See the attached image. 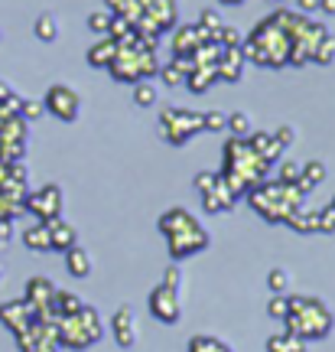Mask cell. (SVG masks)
Returning <instances> with one entry per match:
<instances>
[{
    "instance_id": "obj_15",
    "label": "cell",
    "mask_w": 335,
    "mask_h": 352,
    "mask_svg": "<svg viewBox=\"0 0 335 352\" xmlns=\"http://www.w3.org/2000/svg\"><path fill=\"white\" fill-rule=\"evenodd\" d=\"M65 271L72 277H78V280L88 277L91 274V254H88L82 245H72V248L65 252Z\"/></svg>"
},
{
    "instance_id": "obj_23",
    "label": "cell",
    "mask_w": 335,
    "mask_h": 352,
    "mask_svg": "<svg viewBox=\"0 0 335 352\" xmlns=\"http://www.w3.org/2000/svg\"><path fill=\"white\" fill-rule=\"evenodd\" d=\"M312 63H319V65L335 63V36H325L312 46Z\"/></svg>"
},
{
    "instance_id": "obj_6",
    "label": "cell",
    "mask_w": 335,
    "mask_h": 352,
    "mask_svg": "<svg viewBox=\"0 0 335 352\" xmlns=\"http://www.w3.org/2000/svg\"><path fill=\"white\" fill-rule=\"evenodd\" d=\"M147 307H150V314L157 316L160 323H166V327H176L179 320H183V303H179V290H173V287H153L150 290V300H147Z\"/></svg>"
},
{
    "instance_id": "obj_24",
    "label": "cell",
    "mask_w": 335,
    "mask_h": 352,
    "mask_svg": "<svg viewBox=\"0 0 335 352\" xmlns=\"http://www.w3.org/2000/svg\"><path fill=\"white\" fill-rule=\"evenodd\" d=\"M231 138H248L251 134V114L244 111H235V114H228V127H224Z\"/></svg>"
},
{
    "instance_id": "obj_26",
    "label": "cell",
    "mask_w": 335,
    "mask_h": 352,
    "mask_svg": "<svg viewBox=\"0 0 335 352\" xmlns=\"http://www.w3.org/2000/svg\"><path fill=\"white\" fill-rule=\"evenodd\" d=\"M134 104L137 108H150V104H157V88L150 85L147 78H143V82H134Z\"/></svg>"
},
{
    "instance_id": "obj_17",
    "label": "cell",
    "mask_w": 335,
    "mask_h": 352,
    "mask_svg": "<svg viewBox=\"0 0 335 352\" xmlns=\"http://www.w3.org/2000/svg\"><path fill=\"white\" fill-rule=\"evenodd\" d=\"M215 82H218V69H211V65H196L186 76V85L192 91H209Z\"/></svg>"
},
{
    "instance_id": "obj_48",
    "label": "cell",
    "mask_w": 335,
    "mask_h": 352,
    "mask_svg": "<svg viewBox=\"0 0 335 352\" xmlns=\"http://www.w3.org/2000/svg\"><path fill=\"white\" fill-rule=\"evenodd\" d=\"M273 3H284V0H273Z\"/></svg>"
},
{
    "instance_id": "obj_7",
    "label": "cell",
    "mask_w": 335,
    "mask_h": 352,
    "mask_svg": "<svg viewBox=\"0 0 335 352\" xmlns=\"http://www.w3.org/2000/svg\"><path fill=\"white\" fill-rule=\"evenodd\" d=\"M170 258L173 261H183V258H192V254H199L209 248V232L205 226H196V228H186V232H179V235H170Z\"/></svg>"
},
{
    "instance_id": "obj_32",
    "label": "cell",
    "mask_w": 335,
    "mask_h": 352,
    "mask_svg": "<svg viewBox=\"0 0 335 352\" xmlns=\"http://www.w3.org/2000/svg\"><path fill=\"white\" fill-rule=\"evenodd\" d=\"M316 232H325V235H332L335 232V209L332 206H325L316 212Z\"/></svg>"
},
{
    "instance_id": "obj_9",
    "label": "cell",
    "mask_w": 335,
    "mask_h": 352,
    "mask_svg": "<svg viewBox=\"0 0 335 352\" xmlns=\"http://www.w3.org/2000/svg\"><path fill=\"white\" fill-rule=\"evenodd\" d=\"M33 316H36V314H33V307H30L26 300H7V303H0V323L10 329L13 336H16V333H23V329L33 323Z\"/></svg>"
},
{
    "instance_id": "obj_33",
    "label": "cell",
    "mask_w": 335,
    "mask_h": 352,
    "mask_svg": "<svg viewBox=\"0 0 335 352\" xmlns=\"http://www.w3.org/2000/svg\"><path fill=\"white\" fill-rule=\"evenodd\" d=\"M267 314H270L273 320H286V314H290V300H286L284 294H273L270 303H267Z\"/></svg>"
},
{
    "instance_id": "obj_40",
    "label": "cell",
    "mask_w": 335,
    "mask_h": 352,
    "mask_svg": "<svg viewBox=\"0 0 335 352\" xmlns=\"http://www.w3.org/2000/svg\"><path fill=\"white\" fill-rule=\"evenodd\" d=\"M173 65L183 72V76H189V72L196 69V59H192V56H173Z\"/></svg>"
},
{
    "instance_id": "obj_49",
    "label": "cell",
    "mask_w": 335,
    "mask_h": 352,
    "mask_svg": "<svg viewBox=\"0 0 335 352\" xmlns=\"http://www.w3.org/2000/svg\"><path fill=\"white\" fill-rule=\"evenodd\" d=\"M332 209H335V202H332Z\"/></svg>"
},
{
    "instance_id": "obj_13",
    "label": "cell",
    "mask_w": 335,
    "mask_h": 352,
    "mask_svg": "<svg viewBox=\"0 0 335 352\" xmlns=\"http://www.w3.org/2000/svg\"><path fill=\"white\" fill-rule=\"evenodd\" d=\"M46 228H49L52 252H69L72 245H78V232H75L69 222H62V215H59V219H52V222H46Z\"/></svg>"
},
{
    "instance_id": "obj_16",
    "label": "cell",
    "mask_w": 335,
    "mask_h": 352,
    "mask_svg": "<svg viewBox=\"0 0 335 352\" xmlns=\"http://www.w3.org/2000/svg\"><path fill=\"white\" fill-rule=\"evenodd\" d=\"M23 245L30 248V252H36V254L52 252V241H49V228H46V222H36V226L23 228Z\"/></svg>"
},
{
    "instance_id": "obj_20",
    "label": "cell",
    "mask_w": 335,
    "mask_h": 352,
    "mask_svg": "<svg viewBox=\"0 0 335 352\" xmlns=\"http://www.w3.org/2000/svg\"><path fill=\"white\" fill-rule=\"evenodd\" d=\"M286 226L299 232V235H312L316 232V212H303V209H293L286 215Z\"/></svg>"
},
{
    "instance_id": "obj_29",
    "label": "cell",
    "mask_w": 335,
    "mask_h": 352,
    "mask_svg": "<svg viewBox=\"0 0 335 352\" xmlns=\"http://www.w3.org/2000/svg\"><path fill=\"white\" fill-rule=\"evenodd\" d=\"M224 127H228V114H224V111H205V114H202V131L224 134Z\"/></svg>"
},
{
    "instance_id": "obj_21",
    "label": "cell",
    "mask_w": 335,
    "mask_h": 352,
    "mask_svg": "<svg viewBox=\"0 0 335 352\" xmlns=\"http://www.w3.org/2000/svg\"><path fill=\"white\" fill-rule=\"evenodd\" d=\"M33 30H36V36L43 39V43H56V39H59V20H56L52 13H43Z\"/></svg>"
},
{
    "instance_id": "obj_35",
    "label": "cell",
    "mask_w": 335,
    "mask_h": 352,
    "mask_svg": "<svg viewBox=\"0 0 335 352\" xmlns=\"http://www.w3.org/2000/svg\"><path fill=\"white\" fill-rule=\"evenodd\" d=\"M299 179H303V164L286 160V164L280 166V179H277V183H290V186H293V183H299Z\"/></svg>"
},
{
    "instance_id": "obj_19",
    "label": "cell",
    "mask_w": 335,
    "mask_h": 352,
    "mask_svg": "<svg viewBox=\"0 0 335 352\" xmlns=\"http://www.w3.org/2000/svg\"><path fill=\"white\" fill-rule=\"evenodd\" d=\"M186 352H235L224 340L218 336H209V333H199V336H192L186 346Z\"/></svg>"
},
{
    "instance_id": "obj_45",
    "label": "cell",
    "mask_w": 335,
    "mask_h": 352,
    "mask_svg": "<svg viewBox=\"0 0 335 352\" xmlns=\"http://www.w3.org/2000/svg\"><path fill=\"white\" fill-rule=\"evenodd\" d=\"M121 3H124V0H108V7H111V13L117 10V7H121Z\"/></svg>"
},
{
    "instance_id": "obj_5",
    "label": "cell",
    "mask_w": 335,
    "mask_h": 352,
    "mask_svg": "<svg viewBox=\"0 0 335 352\" xmlns=\"http://www.w3.org/2000/svg\"><path fill=\"white\" fill-rule=\"evenodd\" d=\"M23 202H26L23 209L36 215V222H52V219L62 215V189L52 186V183L36 189V192H30Z\"/></svg>"
},
{
    "instance_id": "obj_46",
    "label": "cell",
    "mask_w": 335,
    "mask_h": 352,
    "mask_svg": "<svg viewBox=\"0 0 335 352\" xmlns=\"http://www.w3.org/2000/svg\"><path fill=\"white\" fill-rule=\"evenodd\" d=\"M222 3H241V0H222Z\"/></svg>"
},
{
    "instance_id": "obj_3",
    "label": "cell",
    "mask_w": 335,
    "mask_h": 352,
    "mask_svg": "<svg viewBox=\"0 0 335 352\" xmlns=\"http://www.w3.org/2000/svg\"><path fill=\"white\" fill-rule=\"evenodd\" d=\"M202 131V114L186 108H163L160 114V138L173 147H183Z\"/></svg>"
},
{
    "instance_id": "obj_31",
    "label": "cell",
    "mask_w": 335,
    "mask_h": 352,
    "mask_svg": "<svg viewBox=\"0 0 335 352\" xmlns=\"http://www.w3.org/2000/svg\"><path fill=\"white\" fill-rule=\"evenodd\" d=\"M199 26H202V30H209V33H211V43H215V33H218V30L224 26V20L218 16V10H202Z\"/></svg>"
},
{
    "instance_id": "obj_14",
    "label": "cell",
    "mask_w": 335,
    "mask_h": 352,
    "mask_svg": "<svg viewBox=\"0 0 335 352\" xmlns=\"http://www.w3.org/2000/svg\"><path fill=\"white\" fill-rule=\"evenodd\" d=\"M202 209H205V212H211V215H218V212H228V209H231V206H235V192H231V189L224 186L222 179H218V183H215V189H211L209 196H202Z\"/></svg>"
},
{
    "instance_id": "obj_42",
    "label": "cell",
    "mask_w": 335,
    "mask_h": 352,
    "mask_svg": "<svg viewBox=\"0 0 335 352\" xmlns=\"http://www.w3.org/2000/svg\"><path fill=\"white\" fill-rule=\"evenodd\" d=\"M297 7H299V13H312V10H319V0H297Z\"/></svg>"
},
{
    "instance_id": "obj_28",
    "label": "cell",
    "mask_w": 335,
    "mask_h": 352,
    "mask_svg": "<svg viewBox=\"0 0 335 352\" xmlns=\"http://www.w3.org/2000/svg\"><path fill=\"white\" fill-rule=\"evenodd\" d=\"M111 10H95L88 16V30L91 33H98V36H108V26H111Z\"/></svg>"
},
{
    "instance_id": "obj_34",
    "label": "cell",
    "mask_w": 335,
    "mask_h": 352,
    "mask_svg": "<svg viewBox=\"0 0 335 352\" xmlns=\"http://www.w3.org/2000/svg\"><path fill=\"white\" fill-rule=\"evenodd\" d=\"M43 111H46V108H43V101L39 98H23L20 101V118H23V121H36Z\"/></svg>"
},
{
    "instance_id": "obj_36",
    "label": "cell",
    "mask_w": 335,
    "mask_h": 352,
    "mask_svg": "<svg viewBox=\"0 0 335 352\" xmlns=\"http://www.w3.org/2000/svg\"><path fill=\"white\" fill-rule=\"evenodd\" d=\"M157 76L163 78V82H166V85L173 88V85H183V82H186V76H183V72H179V69H176L173 63H166V65H160V72H157Z\"/></svg>"
},
{
    "instance_id": "obj_8",
    "label": "cell",
    "mask_w": 335,
    "mask_h": 352,
    "mask_svg": "<svg viewBox=\"0 0 335 352\" xmlns=\"http://www.w3.org/2000/svg\"><path fill=\"white\" fill-rule=\"evenodd\" d=\"M111 333H114V342L121 349H134L137 340H140V327H137V314L130 303H121L111 316Z\"/></svg>"
},
{
    "instance_id": "obj_25",
    "label": "cell",
    "mask_w": 335,
    "mask_h": 352,
    "mask_svg": "<svg viewBox=\"0 0 335 352\" xmlns=\"http://www.w3.org/2000/svg\"><path fill=\"white\" fill-rule=\"evenodd\" d=\"M325 176H329V170H325L323 160H310V164H303V183H306L310 189H312V186H319Z\"/></svg>"
},
{
    "instance_id": "obj_1",
    "label": "cell",
    "mask_w": 335,
    "mask_h": 352,
    "mask_svg": "<svg viewBox=\"0 0 335 352\" xmlns=\"http://www.w3.org/2000/svg\"><path fill=\"white\" fill-rule=\"evenodd\" d=\"M290 300V314H286V329L290 336H299V340H325L335 327V316L329 310V303L319 300V297H286Z\"/></svg>"
},
{
    "instance_id": "obj_43",
    "label": "cell",
    "mask_w": 335,
    "mask_h": 352,
    "mask_svg": "<svg viewBox=\"0 0 335 352\" xmlns=\"http://www.w3.org/2000/svg\"><path fill=\"white\" fill-rule=\"evenodd\" d=\"M319 10L329 13V16H335V0H319Z\"/></svg>"
},
{
    "instance_id": "obj_2",
    "label": "cell",
    "mask_w": 335,
    "mask_h": 352,
    "mask_svg": "<svg viewBox=\"0 0 335 352\" xmlns=\"http://www.w3.org/2000/svg\"><path fill=\"white\" fill-rule=\"evenodd\" d=\"M101 340V316L95 307L82 303L75 314L56 320V342L65 346V349H88Z\"/></svg>"
},
{
    "instance_id": "obj_44",
    "label": "cell",
    "mask_w": 335,
    "mask_h": 352,
    "mask_svg": "<svg viewBox=\"0 0 335 352\" xmlns=\"http://www.w3.org/2000/svg\"><path fill=\"white\" fill-rule=\"evenodd\" d=\"M10 95H13L10 85H7V82H0V101H3V98H10Z\"/></svg>"
},
{
    "instance_id": "obj_12",
    "label": "cell",
    "mask_w": 335,
    "mask_h": 352,
    "mask_svg": "<svg viewBox=\"0 0 335 352\" xmlns=\"http://www.w3.org/2000/svg\"><path fill=\"white\" fill-rule=\"evenodd\" d=\"M244 56H241V46L238 50H222V59H218V78H224V82H241V76H244Z\"/></svg>"
},
{
    "instance_id": "obj_11",
    "label": "cell",
    "mask_w": 335,
    "mask_h": 352,
    "mask_svg": "<svg viewBox=\"0 0 335 352\" xmlns=\"http://www.w3.org/2000/svg\"><path fill=\"white\" fill-rule=\"evenodd\" d=\"M199 226V219L192 212H186L183 206H176V209H166L160 215V232L170 239V235H179V232H186V228H196Z\"/></svg>"
},
{
    "instance_id": "obj_47",
    "label": "cell",
    "mask_w": 335,
    "mask_h": 352,
    "mask_svg": "<svg viewBox=\"0 0 335 352\" xmlns=\"http://www.w3.org/2000/svg\"><path fill=\"white\" fill-rule=\"evenodd\" d=\"M0 284H3V267H0Z\"/></svg>"
},
{
    "instance_id": "obj_41",
    "label": "cell",
    "mask_w": 335,
    "mask_h": 352,
    "mask_svg": "<svg viewBox=\"0 0 335 352\" xmlns=\"http://www.w3.org/2000/svg\"><path fill=\"white\" fill-rule=\"evenodd\" d=\"M286 352H306V340H299V336H290V333H286Z\"/></svg>"
},
{
    "instance_id": "obj_4",
    "label": "cell",
    "mask_w": 335,
    "mask_h": 352,
    "mask_svg": "<svg viewBox=\"0 0 335 352\" xmlns=\"http://www.w3.org/2000/svg\"><path fill=\"white\" fill-rule=\"evenodd\" d=\"M43 108L49 114H56L59 121L72 124V121H78V114H82V98H78V91L69 85H52L49 91H46V98H43Z\"/></svg>"
},
{
    "instance_id": "obj_22",
    "label": "cell",
    "mask_w": 335,
    "mask_h": 352,
    "mask_svg": "<svg viewBox=\"0 0 335 352\" xmlns=\"http://www.w3.org/2000/svg\"><path fill=\"white\" fill-rule=\"evenodd\" d=\"M192 59H196V65H218V59H222V46L218 43H202L199 50L192 52Z\"/></svg>"
},
{
    "instance_id": "obj_18",
    "label": "cell",
    "mask_w": 335,
    "mask_h": 352,
    "mask_svg": "<svg viewBox=\"0 0 335 352\" xmlns=\"http://www.w3.org/2000/svg\"><path fill=\"white\" fill-rule=\"evenodd\" d=\"M114 56H117V43H114L111 36H104L101 43H95V46L88 50V63H91V65H104V69H108V65L114 63Z\"/></svg>"
},
{
    "instance_id": "obj_38",
    "label": "cell",
    "mask_w": 335,
    "mask_h": 352,
    "mask_svg": "<svg viewBox=\"0 0 335 352\" xmlns=\"http://www.w3.org/2000/svg\"><path fill=\"white\" fill-rule=\"evenodd\" d=\"M218 183V173H196V189H199L202 196H209L211 189Z\"/></svg>"
},
{
    "instance_id": "obj_10",
    "label": "cell",
    "mask_w": 335,
    "mask_h": 352,
    "mask_svg": "<svg viewBox=\"0 0 335 352\" xmlns=\"http://www.w3.org/2000/svg\"><path fill=\"white\" fill-rule=\"evenodd\" d=\"M52 294H56V284H52L49 277H30V280H26V294H23V300L30 303V307H33V314L43 316L46 310H49Z\"/></svg>"
},
{
    "instance_id": "obj_37",
    "label": "cell",
    "mask_w": 335,
    "mask_h": 352,
    "mask_svg": "<svg viewBox=\"0 0 335 352\" xmlns=\"http://www.w3.org/2000/svg\"><path fill=\"white\" fill-rule=\"evenodd\" d=\"M273 140H277V144H280V147H293V140H297V131H293V127L290 124H280L277 127V134H273Z\"/></svg>"
},
{
    "instance_id": "obj_39",
    "label": "cell",
    "mask_w": 335,
    "mask_h": 352,
    "mask_svg": "<svg viewBox=\"0 0 335 352\" xmlns=\"http://www.w3.org/2000/svg\"><path fill=\"white\" fill-rule=\"evenodd\" d=\"M163 287H173V290L183 287V271H179L176 264H170V267H166V274H163Z\"/></svg>"
},
{
    "instance_id": "obj_30",
    "label": "cell",
    "mask_w": 335,
    "mask_h": 352,
    "mask_svg": "<svg viewBox=\"0 0 335 352\" xmlns=\"http://www.w3.org/2000/svg\"><path fill=\"white\" fill-rule=\"evenodd\" d=\"M215 43H218L222 50H238V46H241V33H238L235 26H222V30L215 33Z\"/></svg>"
},
{
    "instance_id": "obj_27",
    "label": "cell",
    "mask_w": 335,
    "mask_h": 352,
    "mask_svg": "<svg viewBox=\"0 0 335 352\" xmlns=\"http://www.w3.org/2000/svg\"><path fill=\"white\" fill-rule=\"evenodd\" d=\"M267 287H270V294H286L290 290V271L286 267H273L267 274Z\"/></svg>"
}]
</instances>
